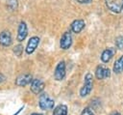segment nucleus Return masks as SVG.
I'll return each instance as SVG.
<instances>
[{
	"instance_id": "nucleus-6",
	"label": "nucleus",
	"mask_w": 123,
	"mask_h": 115,
	"mask_svg": "<svg viewBox=\"0 0 123 115\" xmlns=\"http://www.w3.org/2000/svg\"><path fill=\"white\" fill-rule=\"evenodd\" d=\"M44 87H45V84H44V82H43L41 79L35 78V79L32 80V82H31V87H30V88H31V91H32L34 94L38 95V94H40V93L43 91Z\"/></svg>"
},
{
	"instance_id": "nucleus-13",
	"label": "nucleus",
	"mask_w": 123,
	"mask_h": 115,
	"mask_svg": "<svg viewBox=\"0 0 123 115\" xmlns=\"http://www.w3.org/2000/svg\"><path fill=\"white\" fill-rule=\"evenodd\" d=\"M115 52H116V49L114 47H109V48L105 49L102 52V54H101V60H102V62L108 63L112 58V56L115 54Z\"/></svg>"
},
{
	"instance_id": "nucleus-10",
	"label": "nucleus",
	"mask_w": 123,
	"mask_h": 115,
	"mask_svg": "<svg viewBox=\"0 0 123 115\" xmlns=\"http://www.w3.org/2000/svg\"><path fill=\"white\" fill-rule=\"evenodd\" d=\"M95 76L97 77V79H104V78H108L111 76V70L108 68H105L102 65H99L96 68L95 71Z\"/></svg>"
},
{
	"instance_id": "nucleus-18",
	"label": "nucleus",
	"mask_w": 123,
	"mask_h": 115,
	"mask_svg": "<svg viewBox=\"0 0 123 115\" xmlns=\"http://www.w3.org/2000/svg\"><path fill=\"white\" fill-rule=\"evenodd\" d=\"M8 7L11 10H15L17 7V0H9L8 2Z\"/></svg>"
},
{
	"instance_id": "nucleus-15",
	"label": "nucleus",
	"mask_w": 123,
	"mask_h": 115,
	"mask_svg": "<svg viewBox=\"0 0 123 115\" xmlns=\"http://www.w3.org/2000/svg\"><path fill=\"white\" fill-rule=\"evenodd\" d=\"M52 115H67V106L65 104L57 105L54 108Z\"/></svg>"
},
{
	"instance_id": "nucleus-17",
	"label": "nucleus",
	"mask_w": 123,
	"mask_h": 115,
	"mask_svg": "<svg viewBox=\"0 0 123 115\" xmlns=\"http://www.w3.org/2000/svg\"><path fill=\"white\" fill-rule=\"evenodd\" d=\"M115 45L118 49H123V36H118L115 39Z\"/></svg>"
},
{
	"instance_id": "nucleus-19",
	"label": "nucleus",
	"mask_w": 123,
	"mask_h": 115,
	"mask_svg": "<svg viewBox=\"0 0 123 115\" xmlns=\"http://www.w3.org/2000/svg\"><path fill=\"white\" fill-rule=\"evenodd\" d=\"M81 115H94V113H93V111L90 107H86L81 112Z\"/></svg>"
},
{
	"instance_id": "nucleus-8",
	"label": "nucleus",
	"mask_w": 123,
	"mask_h": 115,
	"mask_svg": "<svg viewBox=\"0 0 123 115\" xmlns=\"http://www.w3.org/2000/svg\"><path fill=\"white\" fill-rule=\"evenodd\" d=\"M28 35V28H27V24L24 21H21L18 25V29H17V41L18 42H23L26 37Z\"/></svg>"
},
{
	"instance_id": "nucleus-4",
	"label": "nucleus",
	"mask_w": 123,
	"mask_h": 115,
	"mask_svg": "<svg viewBox=\"0 0 123 115\" xmlns=\"http://www.w3.org/2000/svg\"><path fill=\"white\" fill-rule=\"evenodd\" d=\"M64 76H65V62L60 61L56 66V69L54 72V77L56 80L61 81L64 78Z\"/></svg>"
},
{
	"instance_id": "nucleus-23",
	"label": "nucleus",
	"mask_w": 123,
	"mask_h": 115,
	"mask_svg": "<svg viewBox=\"0 0 123 115\" xmlns=\"http://www.w3.org/2000/svg\"><path fill=\"white\" fill-rule=\"evenodd\" d=\"M113 115H121L119 112H115V113H113Z\"/></svg>"
},
{
	"instance_id": "nucleus-1",
	"label": "nucleus",
	"mask_w": 123,
	"mask_h": 115,
	"mask_svg": "<svg viewBox=\"0 0 123 115\" xmlns=\"http://www.w3.org/2000/svg\"><path fill=\"white\" fill-rule=\"evenodd\" d=\"M92 87H93V75L90 72H87L85 76L84 85L80 89V96L82 98H85L87 95H89L92 90Z\"/></svg>"
},
{
	"instance_id": "nucleus-14",
	"label": "nucleus",
	"mask_w": 123,
	"mask_h": 115,
	"mask_svg": "<svg viewBox=\"0 0 123 115\" xmlns=\"http://www.w3.org/2000/svg\"><path fill=\"white\" fill-rule=\"evenodd\" d=\"M112 72L114 73H121L123 72V55L120 56L114 63L113 68H112Z\"/></svg>"
},
{
	"instance_id": "nucleus-21",
	"label": "nucleus",
	"mask_w": 123,
	"mask_h": 115,
	"mask_svg": "<svg viewBox=\"0 0 123 115\" xmlns=\"http://www.w3.org/2000/svg\"><path fill=\"white\" fill-rule=\"evenodd\" d=\"M4 80H5V76H4L2 73H0V83H1V82H3Z\"/></svg>"
},
{
	"instance_id": "nucleus-24",
	"label": "nucleus",
	"mask_w": 123,
	"mask_h": 115,
	"mask_svg": "<svg viewBox=\"0 0 123 115\" xmlns=\"http://www.w3.org/2000/svg\"><path fill=\"white\" fill-rule=\"evenodd\" d=\"M122 10H123V9H122Z\"/></svg>"
},
{
	"instance_id": "nucleus-3",
	"label": "nucleus",
	"mask_w": 123,
	"mask_h": 115,
	"mask_svg": "<svg viewBox=\"0 0 123 115\" xmlns=\"http://www.w3.org/2000/svg\"><path fill=\"white\" fill-rule=\"evenodd\" d=\"M105 3L108 9L115 14L121 13L123 9V0H105Z\"/></svg>"
},
{
	"instance_id": "nucleus-7",
	"label": "nucleus",
	"mask_w": 123,
	"mask_h": 115,
	"mask_svg": "<svg viewBox=\"0 0 123 115\" xmlns=\"http://www.w3.org/2000/svg\"><path fill=\"white\" fill-rule=\"evenodd\" d=\"M33 78H32V75L29 74V73H23V74H20L16 77L15 79V85L16 86H19V87H24L28 84H30L32 82Z\"/></svg>"
},
{
	"instance_id": "nucleus-2",
	"label": "nucleus",
	"mask_w": 123,
	"mask_h": 115,
	"mask_svg": "<svg viewBox=\"0 0 123 115\" xmlns=\"http://www.w3.org/2000/svg\"><path fill=\"white\" fill-rule=\"evenodd\" d=\"M54 101L45 93L41 94L39 96V101H38V105L40 109L42 110H51L54 108Z\"/></svg>"
},
{
	"instance_id": "nucleus-16",
	"label": "nucleus",
	"mask_w": 123,
	"mask_h": 115,
	"mask_svg": "<svg viewBox=\"0 0 123 115\" xmlns=\"http://www.w3.org/2000/svg\"><path fill=\"white\" fill-rule=\"evenodd\" d=\"M23 48H24V47H23V45H21V44H17V45H15V46L13 47V52H14V54H15L16 56L20 57L21 54H22Z\"/></svg>"
},
{
	"instance_id": "nucleus-12",
	"label": "nucleus",
	"mask_w": 123,
	"mask_h": 115,
	"mask_svg": "<svg viewBox=\"0 0 123 115\" xmlns=\"http://www.w3.org/2000/svg\"><path fill=\"white\" fill-rule=\"evenodd\" d=\"M85 26H86L85 20H83V19H76V20H74L71 23L70 28H71V31L73 33L78 34V33H80L85 28Z\"/></svg>"
},
{
	"instance_id": "nucleus-22",
	"label": "nucleus",
	"mask_w": 123,
	"mask_h": 115,
	"mask_svg": "<svg viewBox=\"0 0 123 115\" xmlns=\"http://www.w3.org/2000/svg\"><path fill=\"white\" fill-rule=\"evenodd\" d=\"M31 115H42V114H40V113H33Z\"/></svg>"
},
{
	"instance_id": "nucleus-5",
	"label": "nucleus",
	"mask_w": 123,
	"mask_h": 115,
	"mask_svg": "<svg viewBox=\"0 0 123 115\" xmlns=\"http://www.w3.org/2000/svg\"><path fill=\"white\" fill-rule=\"evenodd\" d=\"M72 44V36L70 32H64L61 38L60 41V46L62 49L66 50L68 49Z\"/></svg>"
},
{
	"instance_id": "nucleus-9",
	"label": "nucleus",
	"mask_w": 123,
	"mask_h": 115,
	"mask_svg": "<svg viewBox=\"0 0 123 115\" xmlns=\"http://www.w3.org/2000/svg\"><path fill=\"white\" fill-rule=\"evenodd\" d=\"M39 43V38L37 37V36H34L32 38H30V40L28 41V43H27V46L25 48L26 50V53L27 54H32L37 47Z\"/></svg>"
},
{
	"instance_id": "nucleus-20",
	"label": "nucleus",
	"mask_w": 123,
	"mask_h": 115,
	"mask_svg": "<svg viewBox=\"0 0 123 115\" xmlns=\"http://www.w3.org/2000/svg\"><path fill=\"white\" fill-rule=\"evenodd\" d=\"M75 1L80 4H86V3H89L91 0H75Z\"/></svg>"
},
{
	"instance_id": "nucleus-11",
	"label": "nucleus",
	"mask_w": 123,
	"mask_h": 115,
	"mask_svg": "<svg viewBox=\"0 0 123 115\" xmlns=\"http://www.w3.org/2000/svg\"><path fill=\"white\" fill-rule=\"evenodd\" d=\"M12 43V35L9 31H2L0 33V44L3 46H10Z\"/></svg>"
}]
</instances>
